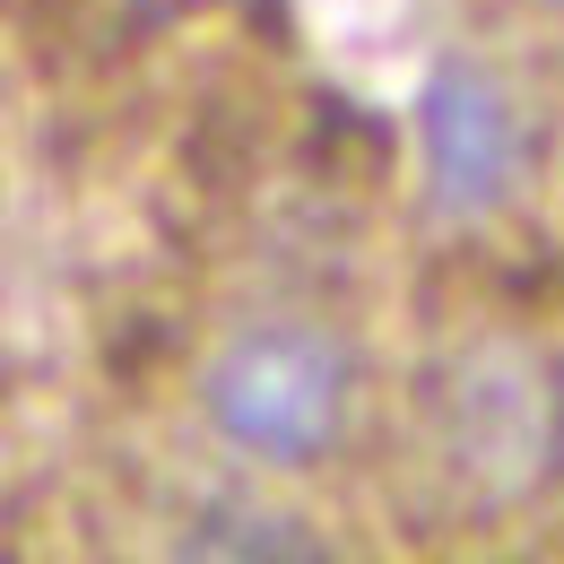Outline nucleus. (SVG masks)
Wrapping results in <instances>:
<instances>
[{"label":"nucleus","mask_w":564,"mask_h":564,"mask_svg":"<svg viewBox=\"0 0 564 564\" xmlns=\"http://www.w3.org/2000/svg\"><path fill=\"white\" fill-rule=\"evenodd\" d=\"M200 417L235 460L313 469L356 417V356L322 322H243L200 365Z\"/></svg>","instance_id":"1"},{"label":"nucleus","mask_w":564,"mask_h":564,"mask_svg":"<svg viewBox=\"0 0 564 564\" xmlns=\"http://www.w3.org/2000/svg\"><path fill=\"white\" fill-rule=\"evenodd\" d=\"M417 156L443 217H495L530 165L521 105L478 62H434L417 87Z\"/></svg>","instance_id":"2"}]
</instances>
